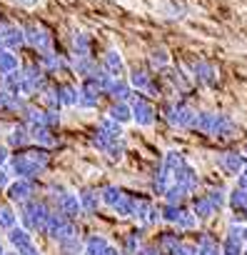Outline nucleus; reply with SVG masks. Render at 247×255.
Instances as JSON below:
<instances>
[{
  "label": "nucleus",
  "instance_id": "nucleus-34",
  "mask_svg": "<svg viewBox=\"0 0 247 255\" xmlns=\"http://www.w3.org/2000/svg\"><path fill=\"white\" fill-rule=\"evenodd\" d=\"M70 48H73V55L75 58L92 55V35L90 33H75L73 40H70Z\"/></svg>",
  "mask_w": 247,
  "mask_h": 255
},
{
  "label": "nucleus",
  "instance_id": "nucleus-38",
  "mask_svg": "<svg viewBox=\"0 0 247 255\" xmlns=\"http://www.w3.org/2000/svg\"><path fill=\"white\" fill-rule=\"evenodd\" d=\"M170 183H172V175L167 170H163V168H158L155 175L150 178V188H153L155 195H165V190L170 188Z\"/></svg>",
  "mask_w": 247,
  "mask_h": 255
},
{
  "label": "nucleus",
  "instance_id": "nucleus-39",
  "mask_svg": "<svg viewBox=\"0 0 247 255\" xmlns=\"http://www.w3.org/2000/svg\"><path fill=\"white\" fill-rule=\"evenodd\" d=\"M182 163H187V158H185L180 150H167V153L163 155V160H160V168H163V170H167V173L172 175Z\"/></svg>",
  "mask_w": 247,
  "mask_h": 255
},
{
  "label": "nucleus",
  "instance_id": "nucleus-9",
  "mask_svg": "<svg viewBox=\"0 0 247 255\" xmlns=\"http://www.w3.org/2000/svg\"><path fill=\"white\" fill-rule=\"evenodd\" d=\"M0 43L8 50H18L25 45V35H23V25H15L10 20L0 18Z\"/></svg>",
  "mask_w": 247,
  "mask_h": 255
},
{
  "label": "nucleus",
  "instance_id": "nucleus-44",
  "mask_svg": "<svg viewBox=\"0 0 247 255\" xmlns=\"http://www.w3.org/2000/svg\"><path fill=\"white\" fill-rule=\"evenodd\" d=\"M187 195H190V193H187L185 188H180L177 183H170V188L165 190V195H163V198H165V203H175V205H185V203H187Z\"/></svg>",
  "mask_w": 247,
  "mask_h": 255
},
{
  "label": "nucleus",
  "instance_id": "nucleus-40",
  "mask_svg": "<svg viewBox=\"0 0 247 255\" xmlns=\"http://www.w3.org/2000/svg\"><path fill=\"white\" fill-rule=\"evenodd\" d=\"M82 248H85V243H82L78 235L65 238V240H58V250H60V255H82Z\"/></svg>",
  "mask_w": 247,
  "mask_h": 255
},
{
  "label": "nucleus",
  "instance_id": "nucleus-28",
  "mask_svg": "<svg viewBox=\"0 0 247 255\" xmlns=\"http://www.w3.org/2000/svg\"><path fill=\"white\" fill-rule=\"evenodd\" d=\"M107 118H112L120 125L133 123V108H130V103L128 100H112V105L107 108Z\"/></svg>",
  "mask_w": 247,
  "mask_h": 255
},
{
  "label": "nucleus",
  "instance_id": "nucleus-48",
  "mask_svg": "<svg viewBox=\"0 0 247 255\" xmlns=\"http://www.w3.org/2000/svg\"><path fill=\"white\" fill-rule=\"evenodd\" d=\"M175 228H177L180 233H185V230H187V233H190V230H195V228H197V218H195V213L185 208V210L180 213V218H177Z\"/></svg>",
  "mask_w": 247,
  "mask_h": 255
},
{
  "label": "nucleus",
  "instance_id": "nucleus-41",
  "mask_svg": "<svg viewBox=\"0 0 247 255\" xmlns=\"http://www.w3.org/2000/svg\"><path fill=\"white\" fill-rule=\"evenodd\" d=\"M112 140H117V138L107 135V133L102 130V128H100V125H97L95 130L90 133V145H92L95 150H100V153H105V150L110 148V143H112Z\"/></svg>",
  "mask_w": 247,
  "mask_h": 255
},
{
  "label": "nucleus",
  "instance_id": "nucleus-59",
  "mask_svg": "<svg viewBox=\"0 0 247 255\" xmlns=\"http://www.w3.org/2000/svg\"><path fill=\"white\" fill-rule=\"evenodd\" d=\"M242 255H247V243H245V250H242Z\"/></svg>",
  "mask_w": 247,
  "mask_h": 255
},
{
  "label": "nucleus",
  "instance_id": "nucleus-11",
  "mask_svg": "<svg viewBox=\"0 0 247 255\" xmlns=\"http://www.w3.org/2000/svg\"><path fill=\"white\" fill-rule=\"evenodd\" d=\"M163 75V83L167 85V88H172V90H177V93H187L190 88H192V78L185 73V70H180V68H163L160 70Z\"/></svg>",
  "mask_w": 247,
  "mask_h": 255
},
{
  "label": "nucleus",
  "instance_id": "nucleus-14",
  "mask_svg": "<svg viewBox=\"0 0 247 255\" xmlns=\"http://www.w3.org/2000/svg\"><path fill=\"white\" fill-rule=\"evenodd\" d=\"M172 183H177L180 188H185V190L192 195V193H197V188H200V175H197V170H195L190 163H182V165L172 173Z\"/></svg>",
  "mask_w": 247,
  "mask_h": 255
},
{
  "label": "nucleus",
  "instance_id": "nucleus-54",
  "mask_svg": "<svg viewBox=\"0 0 247 255\" xmlns=\"http://www.w3.org/2000/svg\"><path fill=\"white\" fill-rule=\"evenodd\" d=\"M15 3H18L20 8H38L40 0H15Z\"/></svg>",
  "mask_w": 247,
  "mask_h": 255
},
{
  "label": "nucleus",
  "instance_id": "nucleus-24",
  "mask_svg": "<svg viewBox=\"0 0 247 255\" xmlns=\"http://www.w3.org/2000/svg\"><path fill=\"white\" fill-rule=\"evenodd\" d=\"M73 70L85 80V78H92V75H97L100 70H102V65L92 58V55H80V58H75L73 60Z\"/></svg>",
  "mask_w": 247,
  "mask_h": 255
},
{
  "label": "nucleus",
  "instance_id": "nucleus-21",
  "mask_svg": "<svg viewBox=\"0 0 247 255\" xmlns=\"http://www.w3.org/2000/svg\"><path fill=\"white\" fill-rule=\"evenodd\" d=\"M237 135V123L230 118V115H222L217 113V120H215V128H212V138L217 140H230Z\"/></svg>",
  "mask_w": 247,
  "mask_h": 255
},
{
  "label": "nucleus",
  "instance_id": "nucleus-46",
  "mask_svg": "<svg viewBox=\"0 0 247 255\" xmlns=\"http://www.w3.org/2000/svg\"><path fill=\"white\" fill-rule=\"evenodd\" d=\"M182 210H185V205H175V203H165V205L160 208V220H163V223H170V225H175Z\"/></svg>",
  "mask_w": 247,
  "mask_h": 255
},
{
  "label": "nucleus",
  "instance_id": "nucleus-47",
  "mask_svg": "<svg viewBox=\"0 0 247 255\" xmlns=\"http://www.w3.org/2000/svg\"><path fill=\"white\" fill-rule=\"evenodd\" d=\"M125 150H128L125 138H117V140H112V143H110V148H107L102 155H105V158H110L112 163H120V160H122V155H125Z\"/></svg>",
  "mask_w": 247,
  "mask_h": 255
},
{
  "label": "nucleus",
  "instance_id": "nucleus-8",
  "mask_svg": "<svg viewBox=\"0 0 247 255\" xmlns=\"http://www.w3.org/2000/svg\"><path fill=\"white\" fill-rule=\"evenodd\" d=\"M215 163H217L220 173L227 175V178H237L240 170L245 168V158H242V153H237V150H222V153H217Z\"/></svg>",
  "mask_w": 247,
  "mask_h": 255
},
{
  "label": "nucleus",
  "instance_id": "nucleus-56",
  "mask_svg": "<svg viewBox=\"0 0 247 255\" xmlns=\"http://www.w3.org/2000/svg\"><path fill=\"white\" fill-rule=\"evenodd\" d=\"M242 240H245V243H247V223H245V225H242Z\"/></svg>",
  "mask_w": 247,
  "mask_h": 255
},
{
  "label": "nucleus",
  "instance_id": "nucleus-33",
  "mask_svg": "<svg viewBox=\"0 0 247 255\" xmlns=\"http://www.w3.org/2000/svg\"><path fill=\"white\" fill-rule=\"evenodd\" d=\"M78 95H80L78 85H73V83H60L58 85V103H60V108H78Z\"/></svg>",
  "mask_w": 247,
  "mask_h": 255
},
{
  "label": "nucleus",
  "instance_id": "nucleus-30",
  "mask_svg": "<svg viewBox=\"0 0 247 255\" xmlns=\"http://www.w3.org/2000/svg\"><path fill=\"white\" fill-rule=\"evenodd\" d=\"M8 243L13 245V250H25V248H30L33 245V235H30V230L28 228H18V225H13L10 230H8Z\"/></svg>",
  "mask_w": 247,
  "mask_h": 255
},
{
  "label": "nucleus",
  "instance_id": "nucleus-57",
  "mask_svg": "<svg viewBox=\"0 0 247 255\" xmlns=\"http://www.w3.org/2000/svg\"><path fill=\"white\" fill-rule=\"evenodd\" d=\"M3 255H20V253H18V250H5Z\"/></svg>",
  "mask_w": 247,
  "mask_h": 255
},
{
  "label": "nucleus",
  "instance_id": "nucleus-31",
  "mask_svg": "<svg viewBox=\"0 0 247 255\" xmlns=\"http://www.w3.org/2000/svg\"><path fill=\"white\" fill-rule=\"evenodd\" d=\"M197 255H222V243L212 235V233H202L195 243Z\"/></svg>",
  "mask_w": 247,
  "mask_h": 255
},
{
  "label": "nucleus",
  "instance_id": "nucleus-20",
  "mask_svg": "<svg viewBox=\"0 0 247 255\" xmlns=\"http://www.w3.org/2000/svg\"><path fill=\"white\" fill-rule=\"evenodd\" d=\"M82 255H120V250H117L115 245H110L107 238H102V235H90V238L85 240Z\"/></svg>",
  "mask_w": 247,
  "mask_h": 255
},
{
  "label": "nucleus",
  "instance_id": "nucleus-53",
  "mask_svg": "<svg viewBox=\"0 0 247 255\" xmlns=\"http://www.w3.org/2000/svg\"><path fill=\"white\" fill-rule=\"evenodd\" d=\"M237 188L247 190V160H245V168H242V170H240V175H237Z\"/></svg>",
  "mask_w": 247,
  "mask_h": 255
},
{
  "label": "nucleus",
  "instance_id": "nucleus-27",
  "mask_svg": "<svg viewBox=\"0 0 247 255\" xmlns=\"http://www.w3.org/2000/svg\"><path fill=\"white\" fill-rule=\"evenodd\" d=\"M215 120H217V113L200 110V113L195 115L192 133H200V135H205V138H212V128H215Z\"/></svg>",
  "mask_w": 247,
  "mask_h": 255
},
{
  "label": "nucleus",
  "instance_id": "nucleus-55",
  "mask_svg": "<svg viewBox=\"0 0 247 255\" xmlns=\"http://www.w3.org/2000/svg\"><path fill=\"white\" fill-rule=\"evenodd\" d=\"M20 255H40V250H38L35 245H30V248H25V250H20Z\"/></svg>",
  "mask_w": 247,
  "mask_h": 255
},
{
  "label": "nucleus",
  "instance_id": "nucleus-45",
  "mask_svg": "<svg viewBox=\"0 0 247 255\" xmlns=\"http://www.w3.org/2000/svg\"><path fill=\"white\" fill-rule=\"evenodd\" d=\"M15 223H18V213H15V208L8 205V203H0V228H3V230H10Z\"/></svg>",
  "mask_w": 247,
  "mask_h": 255
},
{
  "label": "nucleus",
  "instance_id": "nucleus-50",
  "mask_svg": "<svg viewBox=\"0 0 247 255\" xmlns=\"http://www.w3.org/2000/svg\"><path fill=\"white\" fill-rule=\"evenodd\" d=\"M73 235H78V225H75V220H65V223L60 225V230H58V235H55L53 240L58 243V240H65V238H73Z\"/></svg>",
  "mask_w": 247,
  "mask_h": 255
},
{
  "label": "nucleus",
  "instance_id": "nucleus-42",
  "mask_svg": "<svg viewBox=\"0 0 247 255\" xmlns=\"http://www.w3.org/2000/svg\"><path fill=\"white\" fill-rule=\"evenodd\" d=\"M122 193H125V190H122V188H117V185H105V188H100V203L105 205V208H115V203L122 198Z\"/></svg>",
  "mask_w": 247,
  "mask_h": 255
},
{
  "label": "nucleus",
  "instance_id": "nucleus-26",
  "mask_svg": "<svg viewBox=\"0 0 247 255\" xmlns=\"http://www.w3.org/2000/svg\"><path fill=\"white\" fill-rule=\"evenodd\" d=\"M40 68L48 73V75H55V73H60V70H65L68 68V63H65V58L63 55H58L55 50H45V53H40Z\"/></svg>",
  "mask_w": 247,
  "mask_h": 255
},
{
  "label": "nucleus",
  "instance_id": "nucleus-49",
  "mask_svg": "<svg viewBox=\"0 0 247 255\" xmlns=\"http://www.w3.org/2000/svg\"><path fill=\"white\" fill-rule=\"evenodd\" d=\"M97 125L102 128V130H105L107 135H112V138H122V125H120V123H115L112 118H107V115H105Z\"/></svg>",
  "mask_w": 247,
  "mask_h": 255
},
{
  "label": "nucleus",
  "instance_id": "nucleus-36",
  "mask_svg": "<svg viewBox=\"0 0 247 255\" xmlns=\"http://www.w3.org/2000/svg\"><path fill=\"white\" fill-rule=\"evenodd\" d=\"M3 90L10 93V95H23V73H20V68L3 75Z\"/></svg>",
  "mask_w": 247,
  "mask_h": 255
},
{
  "label": "nucleus",
  "instance_id": "nucleus-25",
  "mask_svg": "<svg viewBox=\"0 0 247 255\" xmlns=\"http://www.w3.org/2000/svg\"><path fill=\"white\" fill-rule=\"evenodd\" d=\"M78 200H80V208H82L85 215H95L102 205L100 203V190H95V188H82L78 193Z\"/></svg>",
  "mask_w": 247,
  "mask_h": 255
},
{
  "label": "nucleus",
  "instance_id": "nucleus-37",
  "mask_svg": "<svg viewBox=\"0 0 247 255\" xmlns=\"http://www.w3.org/2000/svg\"><path fill=\"white\" fill-rule=\"evenodd\" d=\"M182 245V238L177 235V233H163L160 238H158V248H160V253L163 255H175V250Z\"/></svg>",
  "mask_w": 247,
  "mask_h": 255
},
{
  "label": "nucleus",
  "instance_id": "nucleus-4",
  "mask_svg": "<svg viewBox=\"0 0 247 255\" xmlns=\"http://www.w3.org/2000/svg\"><path fill=\"white\" fill-rule=\"evenodd\" d=\"M48 213H50V208H48L45 200L30 198V200L20 203V213H18V218L23 220V228H28L30 233H43V225H45Z\"/></svg>",
  "mask_w": 247,
  "mask_h": 255
},
{
  "label": "nucleus",
  "instance_id": "nucleus-32",
  "mask_svg": "<svg viewBox=\"0 0 247 255\" xmlns=\"http://www.w3.org/2000/svg\"><path fill=\"white\" fill-rule=\"evenodd\" d=\"M138 195H133V193H122V198L115 203V215H120V218H135V210H138Z\"/></svg>",
  "mask_w": 247,
  "mask_h": 255
},
{
  "label": "nucleus",
  "instance_id": "nucleus-13",
  "mask_svg": "<svg viewBox=\"0 0 247 255\" xmlns=\"http://www.w3.org/2000/svg\"><path fill=\"white\" fill-rule=\"evenodd\" d=\"M102 95H105V93H102L92 80H82L80 95H78V108H82V110H95V108L100 105Z\"/></svg>",
  "mask_w": 247,
  "mask_h": 255
},
{
  "label": "nucleus",
  "instance_id": "nucleus-19",
  "mask_svg": "<svg viewBox=\"0 0 247 255\" xmlns=\"http://www.w3.org/2000/svg\"><path fill=\"white\" fill-rule=\"evenodd\" d=\"M100 65H102V70H105L110 78H122V75H125V60H122L120 50H115V48H110V50L102 55Z\"/></svg>",
  "mask_w": 247,
  "mask_h": 255
},
{
  "label": "nucleus",
  "instance_id": "nucleus-7",
  "mask_svg": "<svg viewBox=\"0 0 247 255\" xmlns=\"http://www.w3.org/2000/svg\"><path fill=\"white\" fill-rule=\"evenodd\" d=\"M190 78L202 88H215L217 85V68L210 60H195L190 65Z\"/></svg>",
  "mask_w": 247,
  "mask_h": 255
},
{
  "label": "nucleus",
  "instance_id": "nucleus-22",
  "mask_svg": "<svg viewBox=\"0 0 247 255\" xmlns=\"http://www.w3.org/2000/svg\"><path fill=\"white\" fill-rule=\"evenodd\" d=\"M155 78H158V75H153V70H150V68H143V65H140V68H133V70H130L128 83L133 85V90H138V93H143V95H145Z\"/></svg>",
  "mask_w": 247,
  "mask_h": 255
},
{
  "label": "nucleus",
  "instance_id": "nucleus-35",
  "mask_svg": "<svg viewBox=\"0 0 247 255\" xmlns=\"http://www.w3.org/2000/svg\"><path fill=\"white\" fill-rule=\"evenodd\" d=\"M20 68V60L15 55V50H8L3 43H0V75H5V73H13Z\"/></svg>",
  "mask_w": 247,
  "mask_h": 255
},
{
  "label": "nucleus",
  "instance_id": "nucleus-58",
  "mask_svg": "<svg viewBox=\"0 0 247 255\" xmlns=\"http://www.w3.org/2000/svg\"><path fill=\"white\" fill-rule=\"evenodd\" d=\"M5 253V248H3V243H0V255H3Z\"/></svg>",
  "mask_w": 247,
  "mask_h": 255
},
{
  "label": "nucleus",
  "instance_id": "nucleus-5",
  "mask_svg": "<svg viewBox=\"0 0 247 255\" xmlns=\"http://www.w3.org/2000/svg\"><path fill=\"white\" fill-rule=\"evenodd\" d=\"M23 35H25V45H30L33 50H38V53L53 50V35H50V30L43 23H35V20L25 23L23 25Z\"/></svg>",
  "mask_w": 247,
  "mask_h": 255
},
{
  "label": "nucleus",
  "instance_id": "nucleus-12",
  "mask_svg": "<svg viewBox=\"0 0 247 255\" xmlns=\"http://www.w3.org/2000/svg\"><path fill=\"white\" fill-rule=\"evenodd\" d=\"M5 193H8V198L13 203H25V200L35 198V180H30V178H15V180H10V185L5 188Z\"/></svg>",
  "mask_w": 247,
  "mask_h": 255
},
{
  "label": "nucleus",
  "instance_id": "nucleus-6",
  "mask_svg": "<svg viewBox=\"0 0 247 255\" xmlns=\"http://www.w3.org/2000/svg\"><path fill=\"white\" fill-rule=\"evenodd\" d=\"M130 108H133V123L138 125V128H153L155 125V120H158V110H155V105L145 98V95H133V100H130Z\"/></svg>",
  "mask_w": 247,
  "mask_h": 255
},
{
  "label": "nucleus",
  "instance_id": "nucleus-52",
  "mask_svg": "<svg viewBox=\"0 0 247 255\" xmlns=\"http://www.w3.org/2000/svg\"><path fill=\"white\" fill-rule=\"evenodd\" d=\"M8 160H10V148L0 143V168H3V165H8Z\"/></svg>",
  "mask_w": 247,
  "mask_h": 255
},
{
  "label": "nucleus",
  "instance_id": "nucleus-10",
  "mask_svg": "<svg viewBox=\"0 0 247 255\" xmlns=\"http://www.w3.org/2000/svg\"><path fill=\"white\" fill-rule=\"evenodd\" d=\"M55 210L58 213H63L68 220H75L80 213H82V208H80V200H78V193H70V190H60L55 198Z\"/></svg>",
  "mask_w": 247,
  "mask_h": 255
},
{
  "label": "nucleus",
  "instance_id": "nucleus-51",
  "mask_svg": "<svg viewBox=\"0 0 247 255\" xmlns=\"http://www.w3.org/2000/svg\"><path fill=\"white\" fill-rule=\"evenodd\" d=\"M10 180H13V175H10V170L3 165V168H0V190H5V188L10 185Z\"/></svg>",
  "mask_w": 247,
  "mask_h": 255
},
{
  "label": "nucleus",
  "instance_id": "nucleus-43",
  "mask_svg": "<svg viewBox=\"0 0 247 255\" xmlns=\"http://www.w3.org/2000/svg\"><path fill=\"white\" fill-rule=\"evenodd\" d=\"M148 63H150V68H155V70L167 68V65H170V50H167V48H153L150 55H148Z\"/></svg>",
  "mask_w": 247,
  "mask_h": 255
},
{
  "label": "nucleus",
  "instance_id": "nucleus-2",
  "mask_svg": "<svg viewBox=\"0 0 247 255\" xmlns=\"http://www.w3.org/2000/svg\"><path fill=\"white\" fill-rule=\"evenodd\" d=\"M227 205V193L222 188H205L202 193H192V213L197 220H210Z\"/></svg>",
  "mask_w": 247,
  "mask_h": 255
},
{
  "label": "nucleus",
  "instance_id": "nucleus-29",
  "mask_svg": "<svg viewBox=\"0 0 247 255\" xmlns=\"http://www.w3.org/2000/svg\"><path fill=\"white\" fill-rule=\"evenodd\" d=\"M227 205H230V210H232L235 215L247 218V190H242V188L235 185V188L227 193Z\"/></svg>",
  "mask_w": 247,
  "mask_h": 255
},
{
  "label": "nucleus",
  "instance_id": "nucleus-3",
  "mask_svg": "<svg viewBox=\"0 0 247 255\" xmlns=\"http://www.w3.org/2000/svg\"><path fill=\"white\" fill-rule=\"evenodd\" d=\"M195 115L197 110L187 103V100H167L163 105V118L170 128H177V130H192L195 125Z\"/></svg>",
  "mask_w": 247,
  "mask_h": 255
},
{
  "label": "nucleus",
  "instance_id": "nucleus-18",
  "mask_svg": "<svg viewBox=\"0 0 247 255\" xmlns=\"http://www.w3.org/2000/svg\"><path fill=\"white\" fill-rule=\"evenodd\" d=\"M245 250V240H242V225H230L227 228V238L222 240V255H242Z\"/></svg>",
  "mask_w": 247,
  "mask_h": 255
},
{
  "label": "nucleus",
  "instance_id": "nucleus-16",
  "mask_svg": "<svg viewBox=\"0 0 247 255\" xmlns=\"http://www.w3.org/2000/svg\"><path fill=\"white\" fill-rule=\"evenodd\" d=\"M135 220L143 228H153L160 220V208L150 200V198H140L138 200V210H135Z\"/></svg>",
  "mask_w": 247,
  "mask_h": 255
},
{
  "label": "nucleus",
  "instance_id": "nucleus-1",
  "mask_svg": "<svg viewBox=\"0 0 247 255\" xmlns=\"http://www.w3.org/2000/svg\"><path fill=\"white\" fill-rule=\"evenodd\" d=\"M48 165H50V150L40 148V145H33V148L28 145V148L18 150L15 155H10V160H8V170L13 178H30V180L43 175Z\"/></svg>",
  "mask_w": 247,
  "mask_h": 255
},
{
  "label": "nucleus",
  "instance_id": "nucleus-23",
  "mask_svg": "<svg viewBox=\"0 0 247 255\" xmlns=\"http://www.w3.org/2000/svg\"><path fill=\"white\" fill-rule=\"evenodd\" d=\"M33 140H30V130H28V125L25 123H18V125H13L10 128V133H8V148H15V150H23V148H28Z\"/></svg>",
  "mask_w": 247,
  "mask_h": 255
},
{
  "label": "nucleus",
  "instance_id": "nucleus-17",
  "mask_svg": "<svg viewBox=\"0 0 247 255\" xmlns=\"http://www.w3.org/2000/svg\"><path fill=\"white\" fill-rule=\"evenodd\" d=\"M105 95H110L112 100H133V95H135V90H133V85L128 83V78H110V83L105 85V90H102Z\"/></svg>",
  "mask_w": 247,
  "mask_h": 255
},
{
  "label": "nucleus",
  "instance_id": "nucleus-15",
  "mask_svg": "<svg viewBox=\"0 0 247 255\" xmlns=\"http://www.w3.org/2000/svg\"><path fill=\"white\" fill-rule=\"evenodd\" d=\"M28 130H30V140L40 148H55L60 143L58 133H55V128H48V125H28Z\"/></svg>",
  "mask_w": 247,
  "mask_h": 255
}]
</instances>
